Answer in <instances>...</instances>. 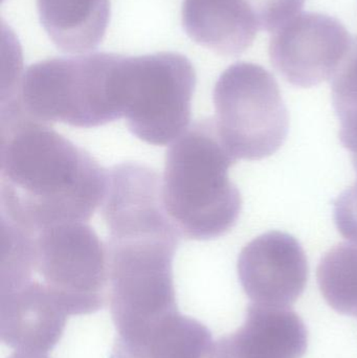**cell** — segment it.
<instances>
[{"label": "cell", "instance_id": "cell-1", "mask_svg": "<svg viewBox=\"0 0 357 358\" xmlns=\"http://www.w3.org/2000/svg\"><path fill=\"white\" fill-rule=\"evenodd\" d=\"M1 221L27 231L87 222L107 171L83 148L20 110H1Z\"/></svg>", "mask_w": 357, "mask_h": 358}, {"label": "cell", "instance_id": "cell-2", "mask_svg": "<svg viewBox=\"0 0 357 358\" xmlns=\"http://www.w3.org/2000/svg\"><path fill=\"white\" fill-rule=\"evenodd\" d=\"M109 300L117 338L177 313L173 261L182 236L165 210L142 206L105 217Z\"/></svg>", "mask_w": 357, "mask_h": 358}, {"label": "cell", "instance_id": "cell-3", "mask_svg": "<svg viewBox=\"0 0 357 358\" xmlns=\"http://www.w3.org/2000/svg\"><path fill=\"white\" fill-rule=\"evenodd\" d=\"M1 225V290L37 286L67 315H90L105 306L107 248L87 223H63L38 231Z\"/></svg>", "mask_w": 357, "mask_h": 358}, {"label": "cell", "instance_id": "cell-4", "mask_svg": "<svg viewBox=\"0 0 357 358\" xmlns=\"http://www.w3.org/2000/svg\"><path fill=\"white\" fill-rule=\"evenodd\" d=\"M236 162L212 117L195 122L170 147L161 196L166 213L182 237L213 240L236 224L242 199L228 178Z\"/></svg>", "mask_w": 357, "mask_h": 358}, {"label": "cell", "instance_id": "cell-5", "mask_svg": "<svg viewBox=\"0 0 357 358\" xmlns=\"http://www.w3.org/2000/svg\"><path fill=\"white\" fill-rule=\"evenodd\" d=\"M115 54L61 57L31 64L14 87L2 94L25 117L50 125L94 128L122 119L113 87Z\"/></svg>", "mask_w": 357, "mask_h": 358}, {"label": "cell", "instance_id": "cell-6", "mask_svg": "<svg viewBox=\"0 0 357 358\" xmlns=\"http://www.w3.org/2000/svg\"><path fill=\"white\" fill-rule=\"evenodd\" d=\"M115 81L128 129L143 142L166 146L189 129L197 78L184 55H117Z\"/></svg>", "mask_w": 357, "mask_h": 358}, {"label": "cell", "instance_id": "cell-7", "mask_svg": "<svg viewBox=\"0 0 357 358\" xmlns=\"http://www.w3.org/2000/svg\"><path fill=\"white\" fill-rule=\"evenodd\" d=\"M213 101L218 131L235 159H266L286 141V105L278 82L260 65H231L216 82Z\"/></svg>", "mask_w": 357, "mask_h": 358}, {"label": "cell", "instance_id": "cell-8", "mask_svg": "<svg viewBox=\"0 0 357 358\" xmlns=\"http://www.w3.org/2000/svg\"><path fill=\"white\" fill-rule=\"evenodd\" d=\"M352 42L337 19L320 13H300L272 33L270 61L291 85L309 88L333 79Z\"/></svg>", "mask_w": 357, "mask_h": 358}, {"label": "cell", "instance_id": "cell-9", "mask_svg": "<svg viewBox=\"0 0 357 358\" xmlns=\"http://www.w3.org/2000/svg\"><path fill=\"white\" fill-rule=\"evenodd\" d=\"M241 286L254 304L289 307L308 280L305 252L293 236L268 231L252 240L238 258Z\"/></svg>", "mask_w": 357, "mask_h": 358}, {"label": "cell", "instance_id": "cell-10", "mask_svg": "<svg viewBox=\"0 0 357 358\" xmlns=\"http://www.w3.org/2000/svg\"><path fill=\"white\" fill-rule=\"evenodd\" d=\"M308 332L289 307L252 304L235 334L219 338L209 358H302Z\"/></svg>", "mask_w": 357, "mask_h": 358}, {"label": "cell", "instance_id": "cell-11", "mask_svg": "<svg viewBox=\"0 0 357 358\" xmlns=\"http://www.w3.org/2000/svg\"><path fill=\"white\" fill-rule=\"evenodd\" d=\"M66 317L67 313L36 286L1 292L0 336L16 351L50 352L62 338Z\"/></svg>", "mask_w": 357, "mask_h": 358}, {"label": "cell", "instance_id": "cell-12", "mask_svg": "<svg viewBox=\"0 0 357 358\" xmlns=\"http://www.w3.org/2000/svg\"><path fill=\"white\" fill-rule=\"evenodd\" d=\"M182 23L195 43L226 57L245 52L260 31L247 0H184Z\"/></svg>", "mask_w": 357, "mask_h": 358}, {"label": "cell", "instance_id": "cell-13", "mask_svg": "<svg viewBox=\"0 0 357 358\" xmlns=\"http://www.w3.org/2000/svg\"><path fill=\"white\" fill-rule=\"evenodd\" d=\"M40 23L50 41L66 54H85L104 39L110 0H36Z\"/></svg>", "mask_w": 357, "mask_h": 358}, {"label": "cell", "instance_id": "cell-14", "mask_svg": "<svg viewBox=\"0 0 357 358\" xmlns=\"http://www.w3.org/2000/svg\"><path fill=\"white\" fill-rule=\"evenodd\" d=\"M212 347L207 326L177 311L134 338H115L111 358H205Z\"/></svg>", "mask_w": 357, "mask_h": 358}, {"label": "cell", "instance_id": "cell-15", "mask_svg": "<svg viewBox=\"0 0 357 358\" xmlns=\"http://www.w3.org/2000/svg\"><path fill=\"white\" fill-rule=\"evenodd\" d=\"M319 287L331 308L357 317V243L329 250L318 266Z\"/></svg>", "mask_w": 357, "mask_h": 358}, {"label": "cell", "instance_id": "cell-16", "mask_svg": "<svg viewBox=\"0 0 357 358\" xmlns=\"http://www.w3.org/2000/svg\"><path fill=\"white\" fill-rule=\"evenodd\" d=\"M357 174V157L354 159ZM335 222L341 235L357 242V178L352 187L344 191L335 202Z\"/></svg>", "mask_w": 357, "mask_h": 358}, {"label": "cell", "instance_id": "cell-17", "mask_svg": "<svg viewBox=\"0 0 357 358\" xmlns=\"http://www.w3.org/2000/svg\"><path fill=\"white\" fill-rule=\"evenodd\" d=\"M6 358H50L46 353L31 352V351H16Z\"/></svg>", "mask_w": 357, "mask_h": 358}]
</instances>
